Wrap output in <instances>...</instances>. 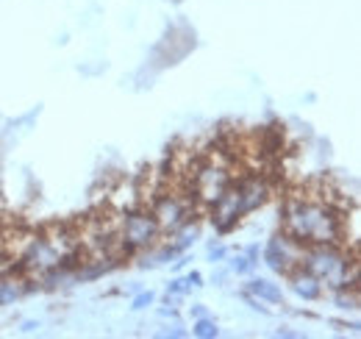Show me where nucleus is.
<instances>
[{
    "instance_id": "f257e3e1",
    "label": "nucleus",
    "mask_w": 361,
    "mask_h": 339,
    "mask_svg": "<svg viewBox=\"0 0 361 339\" xmlns=\"http://www.w3.org/2000/svg\"><path fill=\"white\" fill-rule=\"evenodd\" d=\"M283 234L300 245H342L345 239V206L292 195L283 206Z\"/></svg>"
},
{
    "instance_id": "f03ea898",
    "label": "nucleus",
    "mask_w": 361,
    "mask_h": 339,
    "mask_svg": "<svg viewBox=\"0 0 361 339\" xmlns=\"http://www.w3.org/2000/svg\"><path fill=\"white\" fill-rule=\"evenodd\" d=\"M233 178H236L233 162L228 159L226 153L212 150L206 156H197V165H195L192 178H189V189H192L195 206H200V209L217 206V201L228 192Z\"/></svg>"
},
{
    "instance_id": "7ed1b4c3",
    "label": "nucleus",
    "mask_w": 361,
    "mask_h": 339,
    "mask_svg": "<svg viewBox=\"0 0 361 339\" xmlns=\"http://www.w3.org/2000/svg\"><path fill=\"white\" fill-rule=\"evenodd\" d=\"M353 258H359L356 251L348 254L342 245H306L303 248V267L319 278L322 290H331V292L348 287L345 275Z\"/></svg>"
},
{
    "instance_id": "20e7f679",
    "label": "nucleus",
    "mask_w": 361,
    "mask_h": 339,
    "mask_svg": "<svg viewBox=\"0 0 361 339\" xmlns=\"http://www.w3.org/2000/svg\"><path fill=\"white\" fill-rule=\"evenodd\" d=\"M117 239L126 256L142 254L145 248H153L161 239V228L156 222V217L150 214V209H128L120 214V225H117Z\"/></svg>"
},
{
    "instance_id": "39448f33",
    "label": "nucleus",
    "mask_w": 361,
    "mask_h": 339,
    "mask_svg": "<svg viewBox=\"0 0 361 339\" xmlns=\"http://www.w3.org/2000/svg\"><path fill=\"white\" fill-rule=\"evenodd\" d=\"M233 189H236V214H239V220L247 217L250 212H256V209H262L272 195L270 178L262 175V172H247V175L233 178Z\"/></svg>"
},
{
    "instance_id": "423d86ee",
    "label": "nucleus",
    "mask_w": 361,
    "mask_h": 339,
    "mask_svg": "<svg viewBox=\"0 0 361 339\" xmlns=\"http://www.w3.org/2000/svg\"><path fill=\"white\" fill-rule=\"evenodd\" d=\"M303 248L306 245H300V242H295L292 237H286V234H275L270 242L264 245V264L270 267L272 273H278V275H289L295 267H300L303 264Z\"/></svg>"
},
{
    "instance_id": "0eeeda50",
    "label": "nucleus",
    "mask_w": 361,
    "mask_h": 339,
    "mask_svg": "<svg viewBox=\"0 0 361 339\" xmlns=\"http://www.w3.org/2000/svg\"><path fill=\"white\" fill-rule=\"evenodd\" d=\"M286 278H289V284H292V290H295L298 297H303V300H319V297H322V284H319V278H317L314 273H309L303 264L295 267Z\"/></svg>"
},
{
    "instance_id": "6e6552de",
    "label": "nucleus",
    "mask_w": 361,
    "mask_h": 339,
    "mask_svg": "<svg viewBox=\"0 0 361 339\" xmlns=\"http://www.w3.org/2000/svg\"><path fill=\"white\" fill-rule=\"evenodd\" d=\"M247 292L256 295L259 300H264V303H281V300H283L281 287L272 284V281H267V278H253V281L247 284Z\"/></svg>"
},
{
    "instance_id": "1a4fd4ad",
    "label": "nucleus",
    "mask_w": 361,
    "mask_h": 339,
    "mask_svg": "<svg viewBox=\"0 0 361 339\" xmlns=\"http://www.w3.org/2000/svg\"><path fill=\"white\" fill-rule=\"evenodd\" d=\"M170 237H173V245H176L180 254H183V251H189V248L197 242L200 228H197V222H192V220H189L186 225H180L178 231H176V234H170Z\"/></svg>"
},
{
    "instance_id": "9d476101",
    "label": "nucleus",
    "mask_w": 361,
    "mask_h": 339,
    "mask_svg": "<svg viewBox=\"0 0 361 339\" xmlns=\"http://www.w3.org/2000/svg\"><path fill=\"white\" fill-rule=\"evenodd\" d=\"M192 334L197 339H217L220 337V328H217V323L212 320V317H197L195 320V326H192Z\"/></svg>"
},
{
    "instance_id": "9b49d317",
    "label": "nucleus",
    "mask_w": 361,
    "mask_h": 339,
    "mask_svg": "<svg viewBox=\"0 0 361 339\" xmlns=\"http://www.w3.org/2000/svg\"><path fill=\"white\" fill-rule=\"evenodd\" d=\"M334 303H336L339 309H350V311H356L361 303L359 290H353V287H342V290H336V292H334Z\"/></svg>"
},
{
    "instance_id": "f8f14e48",
    "label": "nucleus",
    "mask_w": 361,
    "mask_h": 339,
    "mask_svg": "<svg viewBox=\"0 0 361 339\" xmlns=\"http://www.w3.org/2000/svg\"><path fill=\"white\" fill-rule=\"evenodd\" d=\"M253 267H256V264H253V261H250L245 254L236 256V258L231 261V270H233L236 275H247V273H253Z\"/></svg>"
},
{
    "instance_id": "ddd939ff",
    "label": "nucleus",
    "mask_w": 361,
    "mask_h": 339,
    "mask_svg": "<svg viewBox=\"0 0 361 339\" xmlns=\"http://www.w3.org/2000/svg\"><path fill=\"white\" fill-rule=\"evenodd\" d=\"M189 292V287H186V281L183 278H176L170 287H167V297H180Z\"/></svg>"
},
{
    "instance_id": "4468645a",
    "label": "nucleus",
    "mask_w": 361,
    "mask_h": 339,
    "mask_svg": "<svg viewBox=\"0 0 361 339\" xmlns=\"http://www.w3.org/2000/svg\"><path fill=\"white\" fill-rule=\"evenodd\" d=\"M153 300H156L153 292H139V295L134 297V303H131V309H136V311H139V309H147Z\"/></svg>"
},
{
    "instance_id": "2eb2a0df",
    "label": "nucleus",
    "mask_w": 361,
    "mask_h": 339,
    "mask_svg": "<svg viewBox=\"0 0 361 339\" xmlns=\"http://www.w3.org/2000/svg\"><path fill=\"white\" fill-rule=\"evenodd\" d=\"M226 256H228L226 245H217V242H214V245H209V258H212V261H223Z\"/></svg>"
},
{
    "instance_id": "dca6fc26",
    "label": "nucleus",
    "mask_w": 361,
    "mask_h": 339,
    "mask_svg": "<svg viewBox=\"0 0 361 339\" xmlns=\"http://www.w3.org/2000/svg\"><path fill=\"white\" fill-rule=\"evenodd\" d=\"M183 281H186V287H189V290H197V287H203V275H200V273H189Z\"/></svg>"
},
{
    "instance_id": "f3484780",
    "label": "nucleus",
    "mask_w": 361,
    "mask_h": 339,
    "mask_svg": "<svg viewBox=\"0 0 361 339\" xmlns=\"http://www.w3.org/2000/svg\"><path fill=\"white\" fill-rule=\"evenodd\" d=\"M161 337L183 339V337H186V331H183V328H180V326H173V328H167V331H161Z\"/></svg>"
},
{
    "instance_id": "a211bd4d",
    "label": "nucleus",
    "mask_w": 361,
    "mask_h": 339,
    "mask_svg": "<svg viewBox=\"0 0 361 339\" xmlns=\"http://www.w3.org/2000/svg\"><path fill=\"white\" fill-rule=\"evenodd\" d=\"M245 256H247L253 264H259V248H256V245H253V248H247V251H245Z\"/></svg>"
},
{
    "instance_id": "6ab92c4d",
    "label": "nucleus",
    "mask_w": 361,
    "mask_h": 339,
    "mask_svg": "<svg viewBox=\"0 0 361 339\" xmlns=\"http://www.w3.org/2000/svg\"><path fill=\"white\" fill-rule=\"evenodd\" d=\"M192 314H195V320H197V317L206 314V309H203V306H192Z\"/></svg>"
},
{
    "instance_id": "aec40b11",
    "label": "nucleus",
    "mask_w": 361,
    "mask_h": 339,
    "mask_svg": "<svg viewBox=\"0 0 361 339\" xmlns=\"http://www.w3.org/2000/svg\"><path fill=\"white\" fill-rule=\"evenodd\" d=\"M278 337H286V339H295V337H298V334H295V331H283V328H281V331H278Z\"/></svg>"
}]
</instances>
